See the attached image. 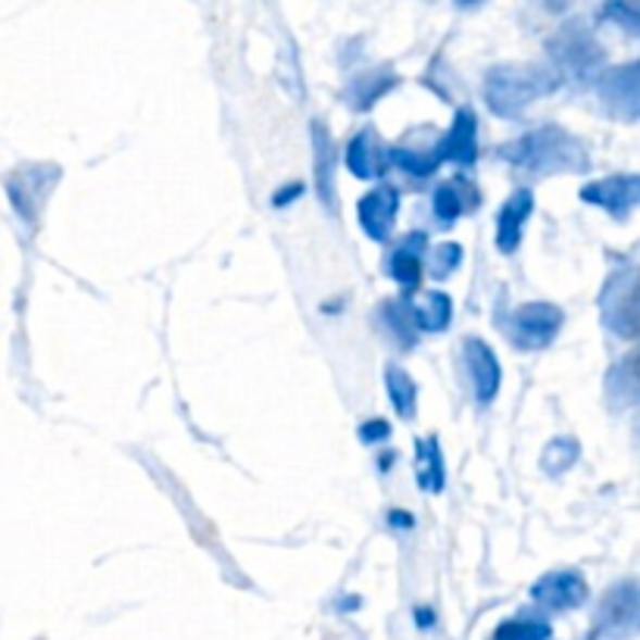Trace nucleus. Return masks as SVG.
I'll return each instance as SVG.
<instances>
[{
  "label": "nucleus",
  "mask_w": 640,
  "mask_h": 640,
  "mask_svg": "<svg viewBox=\"0 0 640 640\" xmlns=\"http://www.w3.org/2000/svg\"><path fill=\"white\" fill-rule=\"evenodd\" d=\"M463 353H466V366L472 372V385H475L478 403H491L493 397H497V388H500V363H497L493 350L485 341H478V338H468Z\"/></svg>",
  "instance_id": "9"
},
{
  "label": "nucleus",
  "mask_w": 640,
  "mask_h": 640,
  "mask_svg": "<svg viewBox=\"0 0 640 640\" xmlns=\"http://www.w3.org/2000/svg\"><path fill=\"white\" fill-rule=\"evenodd\" d=\"M313 163H316V191L325 200V206H331V200H335V166H338V156H335L331 135H328V128L322 123H313Z\"/></svg>",
  "instance_id": "14"
},
{
  "label": "nucleus",
  "mask_w": 640,
  "mask_h": 640,
  "mask_svg": "<svg viewBox=\"0 0 640 640\" xmlns=\"http://www.w3.org/2000/svg\"><path fill=\"white\" fill-rule=\"evenodd\" d=\"M506 156L535 173H581L588 166V153L560 128H541L535 135H525L516 148L506 150Z\"/></svg>",
  "instance_id": "2"
},
{
  "label": "nucleus",
  "mask_w": 640,
  "mask_h": 640,
  "mask_svg": "<svg viewBox=\"0 0 640 640\" xmlns=\"http://www.w3.org/2000/svg\"><path fill=\"white\" fill-rule=\"evenodd\" d=\"M388 163H397L403 173L413 175H431L438 166H441V153L435 150H410V148H394L388 150Z\"/></svg>",
  "instance_id": "22"
},
{
  "label": "nucleus",
  "mask_w": 640,
  "mask_h": 640,
  "mask_svg": "<svg viewBox=\"0 0 640 640\" xmlns=\"http://www.w3.org/2000/svg\"><path fill=\"white\" fill-rule=\"evenodd\" d=\"M413 310V322L416 328H425V331H443L450 325V316H453V303L450 297L441 294V291H428L422 297L419 303L410 306Z\"/></svg>",
  "instance_id": "17"
},
{
  "label": "nucleus",
  "mask_w": 640,
  "mask_h": 640,
  "mask_svg": "<svg viewBox=\"0 0 640 640\" xmlns=\"http://www.w3.org/2000/svg\"><path fill=\"white\" fill-rule=\"evenodd\" d=\"M391 435V428H388V422L375 419V422H366L363 428H360V438L366 443H375V441H385Z\"/></svg>",
  "instance_id": "26"
},
{
  "label": "nucleus",
  "mask_w": 640,
  "mask_h": 640,
  "mask_svg": "<svg viewBox=\"0 0 640 640\" xmlns=\"http://www.w3.org/2000/svg\"><path fill=\"white\" fill-rule=\"evenodd\" d=\"M531 210H535V198H531V191H525V188L516 191L513 198L503 203V210H500V216H497V247H500L503 253H513L518 247L522 225L531 216Z\"/></svg>",
  "instance_id": "12"
},
{
  "label": "nucleus",
  "mask_w": 640,
  "mask_h": 640,
  "mask_svg": "<svg viewBox=\"0 0 640 640\" xmlns=\"http://www.w3.org/2000/svg\"><path fill=\"white\" fill-rule=\"evenodd\" d=\"M385 385H388V397H391L397 413L403 419H410L416 413V381L400 366H388L385 369Z\"/></svg>",
  "instance_id": "18"
},
{
  "label": "nucleus",
  "mask_w": 640,
  "mask_h": 640,
  "mask_svg": "<svg viewBox=\"0 0 640 640\" xmlns=\"http://www.w3.org/2000/svg\"><path fill=\"white\" fill-rule=\"evenodd\" d=\"M640 593L635 581H622L603 593L597 610V635L603 640H625L638 631Z\"/></svg>",
  "instance_id": "3"
},
{
  "label": "nucleus",
  "mask_w": 640,
  "mask_h": 640,
  "mask_svg": "<svg viewBox=\"0 0 640 640\" xmlns=\"http://www.w3.org/2000/svg\"><path fill=\"white\" fill-rule=\"evenodd\" d=\"M550 625L541 618H506L497 625L493 640H550Z\"/></svg>",
  "instance_id": "23"
},
{
  "label": "nucleus",
  "mask_w": 640,
  "mask_h": 640,
  "mask_svg": "<svg viewBox=\"0 0 640 640\" xmlns=\"http://www.w3.org/2000/svg\"><path fill=\"white\" fill-rule=\"evenodd\" d=\"M575 456H578V443L575 441H553L547 450H543V468L547 472H563L575 463Z\"/></svg>",
  "instance_id": "24"
},
{
  "label": "nucleus",
  "mask_w": 640,
  "mask_h": 640,
  "mask_svg": "<svg viewBox=\"0 0 640 640\" xmlns=\"http://www.w3.org/2000/svg\"><path fill=\"white\" fill-rule=\"evenodd\" d=\"M381 319L388 325V331H391V338H394L397 344L403 347H413L416 344V322H413V310H410V303H385L381 306Z\"/></svg>",
  "instance_id": "19"
},
{
  "label": "nucleus",
  "mask_w": 640,
  "mask_h": 640,
  "mask_svg": "<svg viewBox=\"0 0 640 640\" xmlns=\"http://www.w3.org/2000/svg\"><path fill=\"white\" fill-rule=\"evenodd\" d=\"M416 481L425 493L443 491V456L435 438L416 443Z\"/></svg>",
  "instance_id": "16"
},
{
  "label": "nucleus",
  "mask_w": 640,
  "mask_h": 640,
  "mask_svg": "<svg viewBox=\"0 0 640 640\" xmlns=\"http://www.w3.org/2000/svg\"><path fill=\"white\" fill-rule=\"evenodd\" d=\"M413 618H416V625H419V628H431V625H435V613H431L428 606H416Z\"/></svg>",
  "instance_id": "27"
},
{
  "label": "nucleus",
  "mask_w": 640,
  "mask_h": 640,
  "mask_svg": "<svg viewBox=\"0 0 640 640\" xmlns=\"http://www.w3.org/2000/svg\"><path fill=\"white\" fill-rule=\"evenodd\" d=\"M531 600L550 610V613H566V610H578L588 600V581L581 572L575 568H556L541 575L531 585Z\"/></svg>",
  "instance_id": "5"
},
{
  "label": "nucleus",
  "mask_w": 640,
  "mask_h": 640,
  "mask_svg": "<svg viewBox=\"0 0 640 640\" xmlns=\"http://www.w3.org/2000/svg\"><path fill=\"white\" fill-rule=\"evenodd\" d=\"M553 53L560 57V63L566 66L568 73H588V70H593L600 60H603V53L593 48V41H588V38H581V41H572V38H566V48H553Z\"/></svg>",
  "instance_id": "21"
},
{
  "label": "nucleus",
  "mask_w": 640,
  "mask_h": 640,
  "mask_svg": "<svg viewBox=\"0 0 640 640\" xmlns=\"http://www.w3.org/2000/svg\"><path fill=\"white\" fill-rule=\"evenodd\" d=\"M438 153L441 163H460V166H472L475 153H478V125H475V113L472 110H460L453 128L443 135V141H438Z\"/></svg>",
  "instance_id": "10"
},
{
  "label": "nucleus",
  "mask_w": 640,
  "mask_h": 640,
  "mask_svg": "<svg viewBox=\"0 0 640 640\" xmlns=\"http://www.w3.org/2000/svg\"><path fill=\"white\" fill-rule=\"evenodd\" d=\"M397 206H400V198H397L394 188H388V185L375 188V191H369L366 198L360 200V225H363V231L369 235L372 241H385L388 238V231L394 228Z\"/></svg>",
  "instance_id": "8"
},
{
  "label": "nucleus",
  "mask_w": 640,
  "mask_h": 640,
  "mask_svg": "<svg viewBox=\"0 0 640 640\" xmlns=\"http://www.w3.org/2000/svg\"><path fill=\"white\" fill-rule=\"evenodd\" d=\"M600 95L613 103L616 113H625L628 120L638 116L640 103V81H638V66H622L616 73L606 75V81L600 85Z\"/></svg>",
  "instance_id": "13"
},
{
  "label": "nucleus",
  "mask_w": 640,
  "mask_h": 640,
  "mask_svg": "<svg viewBox=\"0 0 640 640\" xmlns=\"http://www.w3.org/2000/svg\"><path fill=\"white\" fill-rule=\"evenodd\" d=\"M556 75L538 66H500L488 75V106L503 120H516L531 100L556 88Z\"/></svg>",
  "instance_id": "1"
},
{
  "label": "nucleus",
  "mask_w": 640,
  "mask_h": 640,
  "mask_svg": "<svg viewBox=\"0 0 640 640\" xmlns=\"http://www.w3.org/2000/svg\"><path fill=\"white\" fill-rule=\"evenodd\" d=\"M347 170L356 175V178H378L388 170V148L381 145V138L366 128L360 131L350 148H347Z\"/></svg>",
  "instance_id": "11"
},
{
  "label": "nucleus",
  "mask_w": 640,
  "mask_h": 640,
  "mask_svg": "<svg viewBox=\"0 0 640 640\" xmlns=\"http://www.w3.org/2000/svg\"><path fill=\"white\" fill-rule=\"evenodd\" d=\"M466 191H472L468 185H463V178H453V181H447L441 185L438 191H435V216L443 222V225H453V222L463 216V210H466Z\"/></svg>",
  "instance_id": "20"
},
{
  "label": "nucleus",
  "mask_w": 640,
  "mask_h": 640,
  "mask_svg": "<svg viewBox=\"0 0 640 640\" xmlns=\"http://www.w3.org/2000/svg\"><path fill=\"white\" fill-rule=\"evenodd\" d=\"M460 256H463V250L456 244H441V250L435 253V275L441 278V275H447L450 269H456V263H460Z\"/></svg>",
  "instance_id": "25"
},
{
  "label": "nucleus",
  "mask_w": 640,
  "mask_h": 640,
  "mask_svg": "<svg viewBox=\"0 0 640 640\" xmlns=\"http://www.w3.org/2000/svg\"><path fill=\"white\" fill-rule=\"evenodd\" d=\"M600 306H603V319L616 335L635 338V331H638V272H616L600 297Z\"/></svg>",
  "instance_id": "4"
},
{
  "label": "nucleus",
  "mask_w": 640,
  "mask_h": 640,
  "mask_svg": "<svg viewBox=\"0 0 640 640\" xmlns=\"http://www.w3.org/2000/svg\"><path fill=\"white\" fill-rule=\"evenodd\" d=\"M460 3H466V7H475V3H481V0H460Z\"/></svg>",
  "instance_id": "28"
},
{
  "label": "nucleus",
  "mask_w": 640,
  "mask_h": 640,
  "mask_svg": "<svg viewBox=\"0 0 640 640\" xmlns=\"http://www.w3.org/2000/svg\"><path fill=\"white\" fill-rule=\"evenodd\" d=\"M581 200L603 206V210H606L610 216H616V219H628V216L635 213V206L640 203V178L638 175L600 178V181H591V185L581 191Z\"/></svg>",
  "instance_id": "7"
},
{
  "label": "nucleus",
  "mask_w": 640,
  "mask_h": 640,
  "mask_svg": "<svg viewBox=\"0 0 640 640\" xmlns=\"http://www.w3.org/2000/svg\"><path fill=\"white\" fill-rule=\"evenodd\" d=\"M563 325V310L553 303H525L513 313V341L522 350L547 347Z\"/></svg>",
  "instance_id": "6"
},
{
  "label": "nucleus",
  "mask_w": 640,
  "mask_h": 640,
  "mask_svg": "<svg viewBox=\"0 0 640 640\" xmlns=\"http://www.w3.org/2000/svg\"><path fill=\"white\" fill-rule=\"evenodd\" d=\"M422 247H425V235H410L403 244L397 247L391 253V263H388V272L394 275V281H400L403 288H413L419 285L422 278Z\"/></svg>",
  "instance_id": "15"
}]
</instances>
